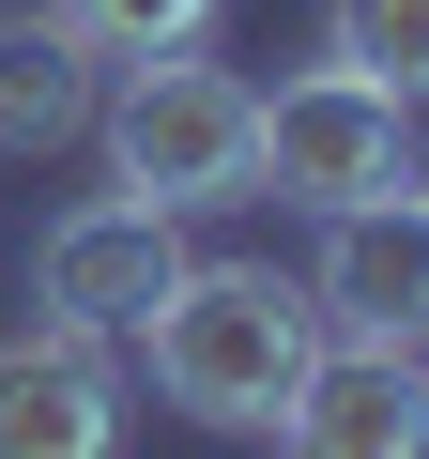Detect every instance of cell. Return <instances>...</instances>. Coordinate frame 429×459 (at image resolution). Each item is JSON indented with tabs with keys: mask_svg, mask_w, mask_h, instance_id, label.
<instances>
[{
	"mask_svg": "<svg viewBox=\"0 0 429 459\" xmlns=\"http://www.w3.org/2000/svg\"><path fill=\"white\" fill-rule=\"evenodd\" d=\"M383 184H414V108H398L383 77L307 62V77L261 92V199H292V214H353V199H383Z\"/></svg>",
	"mask_w": 429,
	"mask_h": 459,
	"instance_id": "3957f363",
	"label": "cell"
},
{
	"mask_svg": "<svg viewBox=\"0 0 429 459\" xmlns=\"http://www.w3.org/2000/svg\"><path fill=\"white\" fill-rule=\"evenodd\" d=\"M31 291H47V322H77V337H108V352H138V322L184 291V214H153V199H77L62 230H47V261H31Z\"/></svg>",
	"mask_w": 429,
	"mask_h": 459,
	"instance_id": "277c9868",
	"label": "cell"
},
{
	"mask_svg": "<svg viewBox=\"0 0 429 459\" xmlns=\"http://www.w3.org/2000/svg\"><path fill=\"white\" fill-rule=\"evenodd\" d=\"M62 31H77L92 62H169V47L214 31V0H62Z\"/></svg>",
	"mask_w": 429,
	"mask_h": 459,
	"instance_id": "30bf717a",
	"label": "cell"
},
{
	"mask_svg": "<svg viewBox=\"0 0 429 459\" xmlns=\"http://www.w3.org/2000/svg\"><path fill=\"white\" fill-rule=\"evenodd\" d=\"M276 459H429V352L398 337H322L292 413L261 429Z\"/></svg>",
	"mask_w": 429,
	"mask_h": 459,
	"instance_id": "5b68a950",
	"label": "cell"
},
{
	"mask_svg": "<svg viewBox=\"0 0 429 459\" xmlns=\"http://www.w3.org/2000/svg\"><path fill=\"white\" fill-rule=\"evenodd\" d=\"M0 459H123V352L77 322L0 337Z\"/></svg>",
	"mask_w": 429,
	"mask_h": 459,
	"instance_id": "52a82bcc",
	"label": "cell"
},
{
	"mask_svg": "<svg viewBox=\"0 0 429 459\" xmlns=\"http://www.w3.org/2000/svg\"><path fill=\"white\" fill-rule=\"evenodd\" d=\"M322 62H353L398 108H429V0H322Z\"/></svg>",
	"mask_w": 429,
	"mask_h": 459,
	"instance_id": "9c48e42d",
	"label": "cell"
},
{
	"mask_svg": "<svg viewBox=\"0 0 429 459\" xmlns=\"http://www.w3.org/2000/svg\"><path fill=\"white\" fill-rule=\"evenodd\" d=\"M307 307H322V337H398V352H429V199H414V184L322 214Z\"/></svg>",
	"mask_w": 429,
	"mask_h": 459,
	"instance_id": "8992f818",
	"label": "cell"
},
{
	"mask_svg": "<svg viewBox=\"0 0 429 459\" xmlns=\"http://www.w3.org/2000/svg\"><path fill=\"white\" fill-rule=\"evenodd\" d=\"M92 108H108V62L62 31V0L0 16V153H62V138H92Z\"/></svg>",
	"mask_w": 429,
	"mask_h": 459,
	"instance_id": "ba28073f",
	"label": "cell"
},
{
	"mask_svg": "<svg viewBox=\"0 0 429 459\" xmlns=\"http://www.w3.org/2000/svg\"><path fill=\"white\" fill-rule=\"evenodd\" d=\"M138 352H153V398H169L184 429L261 444V429L292 413L307 352H322V307H307V276H276V261H184V291L138 322Z\"/></svg>",
	"mask_w": 429,
	"mask_h": 459,
	"instance_id": "6da1fadb",
	"label": "cell"
},
{
	"mask_svg": "<svg viewBox=\"0 0 429 459\" xmlns=\"http://www.w3.org/2000/svg\"><path fill=\"white\" fill-rule=\"evenodd\" d=\"M414 199H429V153H414Z\"/></svg>",
	"mask_w": 429,
	"mask_h": 459,
	"instance_id": "8fae6325",
	"label": "cell"
},
{
	"mask_svg": "<svg viewBox=\"0 0 429 459\" xmlns=\"http://www.w3.org/2000/svg\"><path fill=\"white\" fill-rule=\"evenodd\" d=\"M92 123H108L123 199H153V214H231V199H261V77L199 62V47L123 62V92H108Z\"/></svg>",
	"mask_w": 429,
	"mask_h": 459,
	"instance_id": "7a4b0ae2",
	"label": "cell"
}]
</instances>
